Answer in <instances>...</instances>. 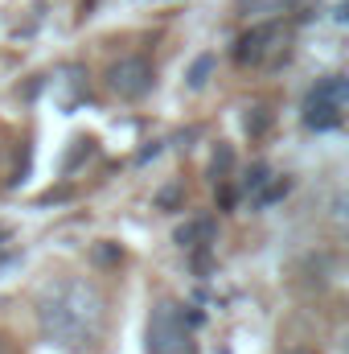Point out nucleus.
I'll list each match as a JSON object with an SVG mask.
<instances>
[{
	"label": "nucleus",
	"instance_id": "obj_1",
	"mask_svg": "<svg viewBox=\"0 0 349 354\" xmlns=\"http://www.w3.org/2000/svg\"><path fill=\"white\" fill-rule=\"evenodd\" d=\"M37 326L41 334L70 354H90L103 338V322H107V305L99 297V288L79 276H54L37 288Z\"/></svg>",
	"mask_w": 349,
	"mask_h": 354
},
{
	"label": "nucleus",
	"instance_id": "obj_2",
	"mask_svg": "<svg viewBox=\"0 0 349 354\" xmlns=\"http://www.w3.org/2000/svg\"><path fill=\"white\" fill-rule=\"evenodd\" d=\"M292 41V25L288 17H267V21H251L247 33H239L235 41V62L247 71H263V66H279Z\"/></svg>",
	"mask_w": 349,
	"mask_h": 354
},
{
	"label": "nucleus",
	"instance_id": "obj_3",
	"mask_svg": "<svg viewBox=\"0 0 349 354\" xmlns=\"http://www.w3.org/2000/svg\"><path fill=\"white\" fill-rule=\"evenodd\" d=\"M144 354H197L193 330H189V313L173 301H157L148 313V330H144Z\"/></svg>",
	"mask_w": 349,
	"mask_h": 354
},
{
	"label": "nucleus",
	"instance_id": "obj_4",
	"mask_svg": "<svg viewBox=\"0 0 349 354\" xmlns=\"http://www.w3.org/2000/svg\"><path fill=\"white\" fill-rule=\"evenodd\" d=\"M103 83H107L111 95L136 103V99H144L148 91L157 87V66H152L148 54H123V58H115V62L107 66Z\"/></svg>",
	"mask_w": 349,
	"mask_h": 354
},
{
	"label": "nucleus",
	"instance_id": "obj_5",
	"mask_svg": "<svg viewBox=\"0 0 349 354\" xmlns=\"http://www.w3.org/2000/svg\"><path fill=\"white\" fill-rule=\"evenodd\" d=\"M300 0H235V12L243 21H267V17H288Z\"/></svg>",
	"mask_w": 349,
	"mask_h": 354
},
{
	"label": "nucleus",
	"instance_id": "obj_6",
	"mask_svg": "<svg viewBox=\"0 0 349 354\" xmlns=\"http://www.w3.org/2000/svg\"><path fill=\"white\" fill-rule=\"evenodd\" d=\"M304 99H321V103H333V107H349V79L346 75H325L317 79Z\"/></svg>",
	"mask_w": 349,
	"mask_h": 354
},
{
	"label": "nucleus",
	"instance_id": "obj_7",
	"mask_svg": "<svg viewBox=\"0 0 349 354\" xmlns=\"http://www.w3.org/2000/svg\"><path fill=\"white\" fill-rule=\"evenodd\" d=\"M341 115H346V107H333V103H321V99H304V124H308L312 132L337 128Z\"/></svg>",
	"mask_w": 349,
	"mask_h": 354
},
{
	"label": "nucleus",
	"instance_id": "obj_8",
	"mask_svg": "<svg viewBox=\"0 0 349 354\" xmlns=\"http://www.w3.org/2000/svg\"><path fill=\"white\" fill-rule=\"evenodd\" d=\"M206 239H214V218H189V223H181L173 231L177 248H197V243H206Z\"/></svg>",
	"mask_w": 349,
	"mask_h": 354
},
{
	"label": "nucleus",
	"instance_id": "obj_9",
	"mask_svg": "<svg viewBox=\"0 0 349 354\" xmlns=\"http://www.w3.org/2000/svg\"><path fill=\"white\" fill-rule=\"evenodd\" d=\"M329 227H333L341 239H349V189H341V194L329 202Z\"/></svg>",
	"mask_w": 349,
	"mask_h": 354
},
{
	"label": "nucleus",
	"instance_id": "obj_10",
	"mask_svg": "<svg viewBox=\"0 0 349 354\" xmlns=\"http://www.w3.org/2000/svg\"><path fill=\"white\" fill-rule=\"evenodd\" d=\"M230 165H235V149H230V145H218L214 157H210V177H214V181H226Z\"/></svg>",
	"mask_w": 349,
	"mask_h": 354
},
{
	"label": "nucleus",
	"instance_id": "obj_11",
	"mask_svg": "<svg viewBox=\"0 0 349 354\" xmlns=\"http://www.w3.org/2000/svg\"><path fill=\"white\" fill-rule=\"evenodd\" d=\"M90 153H94V140H90V136H79V140H74V153H66V157H62V174H74Z\"/></svg>",
	"mask_w": 349,
	"mask_h": 354
},
{
	"label": "nucleus",
	"instance_id": "obj_12",
	"mask_svg": "<svg viewBox=\"0 0 349 354\" xmlns=\"http://www.w3.org/2000/svg\"><path fill=\"white\" fill-rule=\"evenodd\" d=\"M271 120H275V115H271V107H251V111H247V120H243V128H247V136H263V132H267V128H271Z\"/></svg>",
	"mask_w": 349,
	"mask_h": 354
},
{
	"label": "nucleus",
	"instance_id": "obj_13",
	"mask_svg": "<svg viewBox=\"0 0 349 354\" xmlns=\"http://www.w3.org/2000/svg\"><path fill=\"white\" fill-rule=\"evenodd\" d=\"M210 71H214V54H201V58L189 66V87L193 91L206 87V83H210Z\"/></svg>",
	"mask_w": 349,
	"mask_h": 354
},
{
	"label": "nucleus",
	"instance_id": "obj_14",
	"mask_svg": "<svg viewBox=\"0 0 349 354\" xmlns=\"http://www.w3.org/2000/svg\"><path fill=\"white\" fill-rule=\"evenodd\" d=\"M271 177V169H267V161H255L251 169H247V177H243V189H259L263 181Z\"/></svg>",
	"mask_w": 349,
	"mask_h": 354
},
{
	"label": "nucleus",
	"instance_id": "obj_15",
	"mask_svg": "<svg viewBox=\"0 0 349 354\" xmlns=\"http://www.w3.org/2000/svg\"><path fill=\"white\" fill-rule=\"evenodd\" d=\"M90 260H94V264H103V268L119 264V248H115V243H99V248L90 252Z\"/></svg>",
	"mask_w": 349,
	"mask_h": 354
},
{
	"label": "nucleus",
	"instance_id": "obj_16",
	"mask_svg": "<svg viewBox=\"0 0 349 354\" xmlns=\"http://www.w3.org/2000/svg\"><path fill=\"white\" fill-rule=\"evenodd\" d=\"M283 194H288V177H279V181H275L271 189H263V194H259V206L267 210V206H271V202H279Z\"/></svg>",
	"mask_w": 349,
	"mask_h": 354
},
{
	"label": "nucleus",
	"instance_id": "obj_17",
	"mask_svg": "<svg viewBox=\"0 0 349 354\" xmlns=\"http://www.w3.org/2000/svg\"><path fill=\"white\" fill-rule=\"evenodd\" d=\"M239 194H243V189H230V185H222V181H218V206H222V210H235Z\"/></svg>",
	"mask_w": 349,
	"mask_h": 354
},
{
	"label": "nucleus",
	"instance_id": "obj_18",
	"mask_svg": "<svg viewBox=\"0 0 349 354\" xmlns=\"http://www.w3.org/2000/svg\"><path fill=\"white\" fill-rule=\"evenodd\" d=\"M177 202H181V185H169V189L157 194V206H161V210H169V206H177Z\"/></svg>",
	"mask_w": 349,
	"mask_h": 354
},
{
	"label": "nucleus",
	"instance_id": "obj_19",
	"mask_svg": "<svg viewBox=\"0 0 349 354\" xmlns=\"http://www.w3.org/2000/svg\"><path fill=\"white\" fill-rule=\"evenodd\" d=\"M337 21H349V0L346 4H337Z\"/></svg>",
	"mask_w": 349,
	"mask_h": 354
},
{
	"label": "nucleus",
	"instance_id": "obj_20",
	"mask_svg": "<svg viewBox=\"0 0 349 354\" xmlns=\"http://www.w3.org/2000/svg\"><path fill=\"white\" fill-rule=\"evenodd\" d=\"M288 354H317V351H308V346H296V351H288Z\"/></svg>",
	"mask_w": 349,
	"mask_h": 354
},
{
	"label": "nucleus",
	"instance_id": "obj_21",
	"mask_svg": "<svg viewBox=\"0 0 349 354\" xmlns=\"http://www.w3.org/2000/svg\"><path fill=\"white\" fill-rule=\"evenodd\" d=\"M0 243H4V231H0Z\"/></svg>",
	"mask_w": 349,
	"mask_h": 354
},
{
	"label": "nucleus",
	"instance_id": "obj_22",
	"mask_svg": "<svg viewBox=\"0 0 349 354\" xmlns=\"http://www.w3.org/2000/svg\"><path fill=\"white\" fill-rule=\"evenodd\" d=\"M0 354H4V342H0Z\"/></svg>",
	"mask_w": 349,
	"mask_h": 354
},
{
	"label": "nucleus",
	"instance_id": "obj_23",
	"mask_svg": "<svg viewBox=\"0 0 349 354\" xmlns=\"http://www.w3.org/2000/svg\"><path fill=\"white\" fill-rule=\"evenodd\" d=\"M346 354H349V342H346Z\"/></svg>",
	"mask_w": 349,
	"mask_h": 354
}]
</instances>
